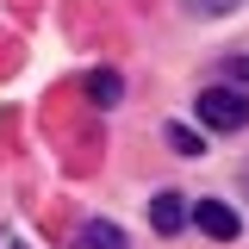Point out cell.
Wrapping results in <instances>:
<instances>
[{"label": "cell", "mask_w": 249, "mask_h": 249, "mask_svg": "<svg viewBox=\"0 0 249 249\" xmlns=\"http://www.w3.org/2000/svg\"><path fill=\"white\" fill-rule=\"evenodd\" d=\"M193 112H199L206 131H243L249 124V93L237 88V81H218V88H206L193 100Z\"/></svg>", "instance_id": "6da1fadb"}, {"label": "cell", "mask_w": 249, "mask_h": 249, "mask_svg": "<svg viewBox=\"0 0 249 249\" xmlns=\"http://www.w3.org/2000/svg\"><path fill=\"white\" fill-rule=\"evenodd\" d=\"M237 0H187V13H199V19H218V13H231Z\"/></svg>", "instance_id": "52a82bcc"}, {"label": "cell", "mask_w": 249, "mask_h": 249, "mask_svg": "<svg viewBox=\"0 0 249 249\" xmlns=\"http://www.w3.org/2000/svg\"><path fill=\"white\" fill-rule=\"evenodd\" d=\"M193 224L212 237V243H231L237 231H243V218H237V206H224V199H199L193 206Z\"/></svg>", "instance_id": "7a4b0ae2"}, {"label": "cell", "mask_w": 249, "mask_h": 249, "mask_svg": "<svg viewBox=\"0 0 249 249\" xmlns=\"http://www.w3.org/2000/svg\"><path fill=\"white\" fill-rule=\"evenodd\" d=\"M243 187H249V168H243Z\"/></svg>", "instance_id": "30bf717a"}, {"label": "cell", "mask_w": 249, "mask_h": 249, "mask_svg": "<svg viewBox=\"0 0 249 249\" xmlns=\"http://www.w3.org/2000/svg\"><path fill=\"white\" fill-rule=\"evenodd\" d=\"M0 249H25V237L19 231H0Z\"/></svg>", "instance_id": "9c48e42d"}, {"label": "cell", "mask_w": 249, "mask_h": 249, "mask_svg": "<svg viewBox=\"0 0 249 249\" xmlns=\"http://www.w3.org/2000/svg\"><path fill=\"white\" fill-rule=\"evenodd\" d=\"M88 100H93V106H119V100H124V81L112 75V69H93V75H88Z\"/></svg>", "instance_id": "5b68a950"}, {"label": "cell", "mask_w": 249, "mask_h": 249, "mask_svg": "<svg viewBox=\"0 0 249 249\" xmlns=\"http://www.w3.org/2000/svg\"><path fill=\"white\" fill-rule=\"evenodd\" d=\"M168 150H175V156H206V143H199L193 124H168Z\"/></svg>", "instance_id": "8992f818"}, {"label": "cell", "mask_w": 249, "mask_h": 249, "mask_svg": "<svg viewBox=\"0 0 249 249\" xmlns=\"http://www.w3.org/2000/svg\"><path fill=\"white\" fill-rule=\"evenodd\" d=\"M150 224H156V237H175L187 224V193H175V187H162L150 199Z\"/></svg>", "instance_id": "3957f363"}, {"label": "cell", "mask_w": 249, "mask_h": 249, "mask_svg": "<svg viewBox=\"0 0 249 249\" xmlns=\"http://www.w3.org/2000/svg\"><path fill=\"white\" fill-rule=\"evenodd\" d=\"M81 249H131V237H124L112 218H88L81 224Z\"/></svg>", "instance_id": "277c9868"}, {"label": "cell", "mask_w": 249, "mask_h": 249, "mask_svg": "<svg viewBox=\"0 0 249 249\" xmlns=\"http://www.w3.org/2000/svg\"><path fill=\"white\" fill-rule=\"evenodd\" d=\"M224 81H237V88H249V56H231V62H224Z\"/></svg>", "instance_id": "ba28073f"}]
</instances>
